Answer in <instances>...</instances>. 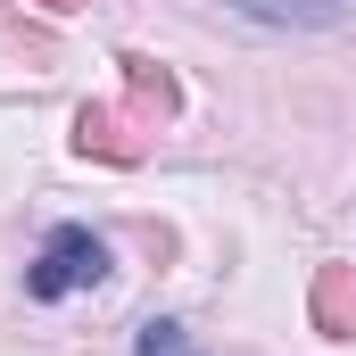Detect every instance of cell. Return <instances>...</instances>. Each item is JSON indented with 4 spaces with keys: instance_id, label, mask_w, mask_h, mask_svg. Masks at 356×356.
I'll return each instance as SVG.
<instances>
[{
    "instance_id": "obj_6",
    "label": "cell",
    "mask_w": 356,
    "mask_h": 356,
    "mask_svg": "<svg viewBox=\"0 0 356 356\" xmlns=\"http://www.w3.org/2000/svg\"><path fill=\"white\" fill-rule=\"evenodd\" d=\"M0 50H17V58H33V67H50V58H58V42H50L42 25H25L8 0H0Z\"/></svg>"
},
{
    "instance_id": "obj_4",
    "label": "cell",
    "mask_w": 356,
    "mask_h": 356,
    "mask_svg": "<svg viewBox=\"0 0 356 356\" xmlns=\"http://www.w3.org/2000/svg\"><path fill=\"white\" fill-rule=\"evenodd\" d=\"M232 8L257 25H332L340 17V0H232Z\"/></svg>"
},
{
    "instance_id": "obj_1",
    "label": "cell",
    "mask_w": 356,
    "mask_h": 356,
    "mask_svg": "<svg viewBox=\"0 0 356 356\" xmlns=\"http://www.w3.org/2000/svg\"><path fill=\"white\" fill-rule=\"evenodd\" d=\"M108 282V241L91 224H58L42 241V257L25 266V290L33 298H75V290H99Z\"/></svg>"
},
{
    "instance_id": "obj_7",
    "label": "cell",
    "mask_w": 356,
    "mask_h": 356,
    "mask_svg": "<svg viewBox=\"0 0 356 356\" xmlns=\"http://www.w3.org/2000/svg\"><path fill=\"white\" fill-rule=\"evenodd\" d=\"M133 356H199V348H191V332H182V323L149 315V323H141V340H133Z\"/></svg>"
},
{
    "instance_id": "obj_5",
    "label": "cell",
    "mask_w": 356,
    "mask_h": 356,
    "mask_svg": "<svg viewBox=\"0 0 356 356\" xmlns=\"http://www.w3.org/2000/svg\"><path fill=\"white\" fill-rule=\"evenodd\" d=\"M124 83L141 99V116H175V75H166L158 58H124Z\"/></svg>"
},
{
    "instance_id": "obj_2",
    "label": "cell",
    "mask_w": 356,
    "mask_h": 356,
    "mask_svg": "<svg viewBox=\"0 0 356 356\" xmlns=\"http://www.w3.org/2000/svg\"><path fill=\"white\" fill-rule=\"evenodd\" d=\"M75 149H83V158H108V166H133V158H141V141L124 133L116 108H83V116H75Z\"/></svg>"
},
{
    "instance_id": "obj_8",
    "label": "cell",
    "mask_w": 356,
    "mask_h": 356,
    "mask_svg": "<svg viewBox=\"0 0 356 356\" xmlns=\"http://www.w3.org/2000/svg\"><path fill=\"white\" fill-rule=\"evenodd\" d=\"M42 8H50V17H67V8H83V0H42Z\"/></svg>"
},
{
    "instance_id": "obj_3",
    "label": "cell",
    "mask_w": 356,
    "mask_h": 356,
    "mask_svg": "<svg viewBox=\"0 0 356 356\" xmlns=\"http://www.w3.org/2000/svg\"><path fill=\"white\" fill-rule=\"evenodd\" d=\"M315 332H332V340L356 332V266H323L315 273Z\"/></svg>"
}]
</instances>
